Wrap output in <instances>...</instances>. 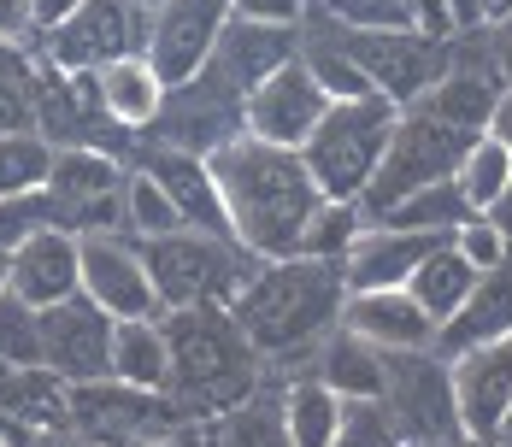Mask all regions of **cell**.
<instances>
[{"instance_id": "cell-1", "label": "cell", "mask_w": 512, "mask_h": 447, "mask_svg": "<svg viewBox=\"0 0 512 447\" xmlns=\"http://www.w3.org/2000/svg\"><path fill=\"white\" fill-rule=\"evenodd\" d=\"M206 165H212V183L224 195L236 242L254 259H295L307 248V230L318 218V206H324V189L312 183L301 153L254 142V136H236Z\"/></svg>"}, {"instance_id": "cell-2", "label": "cell", "mask_w": 512, "mask_h": 447, "mask_svg": "<svg viewBox=\"0 0 512 447\" xmlns=\"http://www.w3.org/2000/svg\"><path fill=\"white\" fill-rule=\"evenodd\" d=\"M342 300H348L342 265L295 253V259H265L230 312L259 359H295L342 324Z\"/></svg>"}, {"instance_id": "cell-3", "label": "cell", "mask_w": 512, "mask_h": 447, "mask_svg": "<svg viewBox=\"0 0 512 447\" xmlns=\"http://www.w3.org/2000/svg\"><path fill=\"white\" fill-rule=\"evenodd\" d=\"M165 348H171V400L183 406V418H224L259 395V353L230 306L165 312Z\"/></svg>"}, {"instance_id": "cell-4", "label": "cell", "mask_w": 512, "mask_h": 447, "mask_svg": "<svg viewBox=\"0 0 512 447\" xmlns=\"http://www.w3.org/2000/svg\"><path fill=\"white\" fill-rule=\"evenodd\" d=\"M148 283H154L159 312H183V306H236V295L254 277V253L242 242L206 236V230H171L154 242H136Z\"/></svg>"}, {"instance_id": "cell-5", "label": "cell", "mask_w": 512, "mask_h": 447, "mask_svg": "<svg viewBox=\"0 0 512 447\" xmlns=\"http://www.w3.org/2000/svg\"><path fill=\"white\" fill-rule=\"evenodd\" d=\"M395 118H401V106H389L383 95L371 100H336L330 112H324V124L307 136V159L312 183L324 189V200H359L365 195V183L377 177V159L389 148V136H395Z\"/></svg>"}, {"instance_id": "cell-6", "label": "cell", "mask_w": 512, "mask_h": 447, "mask_svg": "<svg viewBox=\"0 0 512 447\" xmlns=\"http://www.w3.org/2000/svg\"><path fill=\"white\" fill-rule=\"evenodd\" d=\"M465 148H471L465 130L430 118L424 106H407V112L395 118V136H389L383 159H377V177H371L365 195H359V212H365V218H383L395 200L418 195V189H430V183H448V177L460 171Z\"/></svg>"}, {"instance_id": "cell-7", "label": "cell", "mask_w": 512, "mask_h": 447, "mask_svg": "<svg viewBox=\"0 0 512 447\" xmlns=\"http://www.w3.org/2000/svg\"><path fill=\"white\" fill-rule=\"evenodd\" d=\"M65 424L95 447H130L148 436H177L189 418L171 400V389H130L118 377H95V383H71Z\"/></svg>"}, {"instance_id": "cell-8", "label": "cell", "mask_w": 512, "mask_h": 447, "mask_svg": "<svg viewBox=\"0 0 512 447\" xmlns=\"http://www.w3.org/2000/svg\"><path fill=\"white\" fill-rule=\"evenodd\" d=\"M336 42L354 53V65L371 77V89L389 106H418L430 83L454 65V42H436L424 30H336Z\"/></svg>"}, {"instance_id": "cell-9", "label": "cell", "mask_w": 512, "mask_h": 447, "mask_svg": "<svg viewBox=\"0 0 512 447\" xmlns=\"http://www.w3.org/2000/svg\"><path fill=\"white\" fill-rule=\"evenodd\" d=\"M383 406L401 430V442L442 447L448 436H460V406H454V371L436 348L424 353H389L383 371Z\"/></svg>"}, {"instance_id": "cell-10", "label": "cell", "mask_w": 512, "mask_h": 447, "mask_svg": "<svg viewBox=\"0 0 512 447\" xmlns=\"http://www.w3.org/2000/svg\"><path fill=\"white\" fill-rule=\"evenodd\" d=\"M142 36H148V18L130 0H77L59 24H48L42 53H48L53 71H65V77H95L112 59L142 53L136 48Z\"/></svg>"}, {"instance_id": "cell-11", "label": "cell", "mask_w": 512, "mask_h": 447, "mask_svg": "<svg viewBox=\"0 0 512 447\" xmlns=\"http://www.w3.org/2000/svg\"><path fill=\"white\" fill-rule=\"evenodd\" d=\"M154 130H159V142H165V148L195 153V159H212L224 142H236V136H242V95H236V89L206 65L201 77H189V83L165 89V106H159Z\"/></svg>"}, {"instance_id": "cell-12", "label": "cell", "mask_w": 512, "mask_h": 447, "mask_svg": "<svg viewBox=\"0 0 512 447\" xmlns=\"http://www.w3.org/2000/svg\"><path fill=\"white\" fill-rule=\"evenodd\" d=\"M224 24H230V0H165L148 18L142 59L154 65V77L165 89H177V83H189V77L206 71Z\"/></svg>"}, {"instance_id": "cell-13", "label": "cell", "mask_w": 512, "mask_h": 447, "mask_svg": "<svg viewBox=\"0 0 512 447\" xmlns=\"http://www.w3.org/2000/svg\"><path fill=\"white\" fill-rule=\"evenodd\" d=\"M324 112H330V95L312 83L307 59H289L283 71H271L254 95L242 100V136L301 153L307 136L324 124Z\"/></svg>"}, {"instance_id": "cell-14", "label": "cell", "mask_w": 512, "mask_h": 447, "mask_svg": "<svg viewBox=\"0 0 512 447\" xmlns=\"http://www.w3.org/2000/svg\"><path fill=\"white\" fill-rule=\"evenodd\" d=\"M42 365L59 383H95L112 371V318L89 295L42 306Z\"/></svg>"}, {"instance_id": "cell-15", "label": "cell", "mask_w": 512, "mask_h": 447, "mask_svg": "<svg viewBox=\"0 0 512 447\" xmlns=\"http://www.w3.org/2000/svg\"><path fill=\"white\" fill-rule=\"evenodd\" d=\"M454 371V406H460V430L477 442H501L512 412V336L465 348L448 359Z\"/></svg>"}, {"instance_id": "cell-16", "label": "cell", "mask_w": 512, "mask_h": 447, "mask_svg": "<svg viewBox=\"0 0 512 447\" xmlns=\"http://www.w3.org/2000/svg\"><path fill=\"white\" fill-rule=\"evenodd\" d=\"M77 253H83V295L95 300L112 324L118 318H154L159 312L136 242H124L112 230H95V236H77Z\"/></svg>"}, {"instance_id": "cell-17", "label": "cell", "mask_w": 512, "mask_h": 447, "mask_svg": "<svg viewBox=\"0 0 512 447\" xmlns=\"http://www.w3.org/2000/svg\"><path fill=\"white\" fill-rule=\"evenodd\" d=\"M6 289L18 300H30L36 312L59 306V300L83 295V253L71 230H36L6 253Z\"/></svg>"}, {"instance_id": "cell-18", "label": "cell", "mask_w": 512, "mask_h": 447, "mask_svg": "<svg viewBox=\"0 0 512 447\" xmlns=\"http://www.w3.org/2000/svg\"><path fill=\"white\" fill-rule=\"evenodd\" d=\"M342 330H354L377 353L436 348V318L412 300V289H354L342 300Z\"/></svg>"}, {"instance_id": "cell-19", "label": "cell", "mask_w": 512, "mask_h": 447, "mask_svg": "<svg viewBox=\"0 0 512 447\" xmlns=\"http://www.w3.org/2000/svg\"><path fill=\"white\" fill-rule=\"evenodd\" d=\"M448 236H424V230H395V224H365L354 248L342 253V283L354 289H407V277L442 248Z\"/></svg>"}, {"instance_id": "cell-20", "label": "cell", "mask_w": 512, "mask_h": 447, "mask_svg": "<svg viewBox=\"0 0 512 447\" xmlns=\"http://www.w3.org/2000/svg\"><path fill=\"white\" fill-rule=\"evenodd\" d=\"M289 59H301V36L295 30H283V24H248V18H230L224 30H218V48H212V71L236 89V95L248 100L271 77V71H283Z\"/></svg>"}, {"instance_id": "cell-21", "label": "cell", "mask_w": 512, "mask_h": 447, "mask_svg": "<svg viewBox=\"0 0 512 447\" xmlns=\"http://www.w3.org/2000/svg\"><path fill=\"white\" fill-rule=\"evenodd\" d=\"M501 89H507V77H501L495 53H489V59H460V53H454V65L430 83V95L418 100V106H424L430 118H442V124L465 130V136H483L489 118H495Z\"/></svg>"}, {"instance_id": "cell-22", "label": "cell", "mask_w": 512, "mask_h": 447, "mask_svg": "<svg viewBox=\"0 0 512 447\" xmlns=\"http://www.w3.org/2000/svg\"><path fill=\"white\" fill-rule=\"evenodd\" d=\"M148 171L159 177V189L171 195L177 218H183L189 230H206V236L236 242L230 212H224V195H218V183H212V165H206V159L177 153V148H154V153H148Z\"/></svg>"}, {"instance_id": "cell-23", "label": "cell", "mask_w": 512, "mask_h": 447, "mask_svg": "<svg viewBox=\"0 0 512 447\" xmlns=\"http://www.w3.org/2000/svg\"><path fill=\"white\" fill-rule=\"evenodd\" d=\"M501 336H512V259L495 265V271H483L460 312H454L448 324H436V353L454 359V353L501 342Z\"/></svg>"}, {"instance_id": "cell-24", "label": "cell", "mask_w": 512, "mask_h": 447, "mask_svg": "<svg viewBox=\"0 0 512 447\" xmlns=\"http://www.w3.org/2000/svg\"><path fill=\"white\" fill-rule=\"evenodd\" d=\"M95 100L118 130H154L159 106H165V83L154 77V65L142 53H124L95 71Z\"/></svg>"}, {"instance_id": "cell-25", "label": "cell", "mask_w": 512, "mask_h": 447, "mask_svg": "<svg viewBox=\"0 0 512 447\" xmlns=\"http://www.w3.org/2000/svg\"><path fill=\"white\" fill-rule=\"evenodd\" d=\"M383 371H389V353L359 342L342 324L318 342V365H312V377L336 400H383Z\"/></svg>"}, {"instance_id": "cell-26", "label": "cell", "mask_w": 512, "mask_h": 447, "mask_svg": "<svg viewBox=\"0 0 512 447\" xmlns=\"http://www.w3.org/2000/svg\"><path fill=\"white\" fill-rule=\"evenodd\" d=\"M130 389H171V348L159 318H118L112 324V371Z\"/></svg>"}, {"instance_id": "cell-27", "label": "cell", "mask_w": 512, "mask_h": 447, "mask_svg": "<svg viewBox=\"0 0 512 447\" xmlns=\"http://www.w3.org/2000/svg\"><path fill=\"white\" fill-rule=\"evenodd\" d=\"M283 430H289V447H330L336 430H342V400L330 395L318 377H289L283 383Z\"/></svg>"}, {"instance_id": "cell-28", "label": "cell", "mask_w": 512, "mask_h": 447, "mask_svg": "<svg viewBox=\"0 0 512 447\" xmlns=\"http://www.w3.org/2000/svg\"><path fill=\"white\" fill-rule=\"evenodd\" d=\"M477 277H483V271H471L460 253H454V242H442V248H436V253H430V259H424V265L407 277V289H412V300H418V306H424L436 324H448V318L465 306V295L477 289Z\"/></svg>"}, {"instance_id": "cell-29", "label": "cell", "mask_w": 512, "mask_h": 447, "mask_svg": "<svg viewBox=\"0 0 512 447\" xmlns=\"http://www.w3.org/2000/svg\"><path fill=\"white\" fill-rule=\"evenodd\" d=\"M471 218V206L465 195L454 189V177L448 183H430V189H418V195L395 200L383 218H371V224H395V230H424V236H454V224Z\"/></svg>"}, {"instance_id": "cell-30", "label": "cell", "mask_w": 512, "mask_h": 447, "mask_svg": "<svg viewBox=\"0 0 512 447\" xmlns=\"http://www.w3.org/2000/svg\"><path fill=\"white\" fill-rule=\"evenodd\" d=\"M507 183H512V153L501 148L489 130H483V136H471L460 171H454V189L465 195V206H471V212H489L495 200L507 195Z\"/></svg>"}, {"instance_id": "cell-31", "label": "cell", "mask_w": 512, "mask_h": 447, "mask_svg": "<svg viewBox=\"0 0 512 447\" xmlns=\"http://www.w3.org/2000/svg\"><path fill=\"white\" fill-rule=\"evenodd\" d=\"M124 224L136 230V242H154V236H171V230H189V224L177 218L171 195L159 189V177L148 171V165L124 177Z\"/></svg>"}, {"instance_id": "cell-32", "label": "cell", "mask_w": 512, "mask_h": 447, "mask_svg": "<svg viewBox=\"0 0 512 447\" xmlns=\"http://www.w3.org/2000/svg\"><path fill=\"white\" fill-rule=\"evenodd\" d=\"M301 59H307L312 83L330 95V106H336V100H371V95H377V89H371V77L359 71L354 53L342 48L336 36H324V42H307V53H301Z\"/></svg>"}, {"instance_id": "cell-33", "label": "cell", "mask_w": 512, "mask_h": 447, "mask_svg": "<svg viewBox=\"0 0 512 447\" xmlns=\"http://www.w3.org/2000/svg\"><path fill=\"white\" fill-rule=\"evenodd\" d=\"M24 130H36V71L12 42H0V136Z\"/></svg>"}, {"instance_id": "cell-34", "label": "cell", "mask_w": 512, "mask_h": 447, "mask_svg": "<svg viewBox=\"0 0 512 447\" xmlns=\"http://www.w3.org/2000/svg\"><path fill=\"white\" fill-rule=\"evenodd\" d=\"M218 447H289L283 430V406L277 400H242L236 412H224V430L212 436Z\"/></svg>"}, {"instance_id": "cell-35", "label": "cell", "mask_w": 512, "mask_h": 447, "mask_svg": "<svg viewBox=\"0 0 512 447\" xmlns=\"http://www.w3.org/2000/svg\"><path fill=\"white\" fill-rule=\"evenodd\" d=\"M48 165H53V148L36 130L0 136V200L24 195V189H42V183H48Z\"/></svg>"}, {"instance_id": "cell-36", "label": "cell", "mask_w": 512, "mask_h": 447, "mask_svg": "<svg viewBox=\"0 0 512 447\" xmlns=\"http://www.w3.org/2000/svg\"><path fill=\"white\" fill-rule=\"evenodd\" d=\"M0 365H42V312L12 289L0 295Z\"/></svg>"}, {"instance_id": "cell-37", "label": "cell", "mask_w": 512, "mask_h": 447, "mask_svg": "<svg viewBox=\"0 0 512 447\" xmlns=\"http://www.w3.org/2000/svg\"><path fill=\"white\" fill-rule=\"evenodd\" d=\"M365 224H371V218L359 212V200H324L301 253H312V259H336V265H342V253L354 248V236L365 230Z\"/></svg>"}, {"instance_id": "cell-38", "label": "cell", "mask_w": 512, "mask_h": 447, "mask_svg": "<svg viewBox=\"0 0 512 447\" xmlns=\"http://www.w3.org/2000/svg\"><path fill=\"white\" fill-rule=\"evenodd\" d=\"M448 242H454V253H460L471 271H495V265H507V259H512L507 230H501L489 212H471L465 224H454V236H448Z\"/></svg>"}, {"instance_id": "cell-39", "label": "cell", "mask_w": 512, "mask_h": 447, "mask_svg": "<svg viewBox=\"0 0 512 447\" xmlns=\"http://www.w3.org/2000/svg\"><path fill=\"white\" fill-rule=\"evenodd\" d=\"M330 447H401V430L383 400H342V430Z\"/></svg>"}, {"instance_id": "cell-40", "label": "cell", "mask_w": 512, "mask_h": 447, "mask_svg": "<svg viewBox=\"0 0 512 447\" xmlns=\"http://www.w3.org/2000/svg\"><path fill=\"white\" fill-rule=\"evenodd\" d=\"M342 30H412V0H324Z\"/></svg>"}, {"instance_id": "cell-41", "label": "cell", "mask_w": 512, "mask_h": 447, "mask_svg": "<svg viewBox=\"0 0 512 447\" xmlns=\"http://www.w3.org/2000/svg\"><path fill=\"white\" fill-rule=\"evenodd\" d=\"M307 12H312V0H230V18H248V24H283V30H301Z\"/></svg>"}, {"instance_id": "cell-42", "label": "cell", "mask_w": 512, "mask_h": 447, "mask_svg": "<svg viewBox=\"0 0 512 447\" xmlns=\"http://www.w3.org/2000/svg\"><path fill=\"white\" fill-rule=\"evenodd\" d=\"M42 24V12H36V0H0V42H12V48H24V36Z\"/></svg>"}, {"instance_id": "cell-43", "label": "cell", "mask_w": 512, "mask_h": 447, "mask_svg": "<svg viewBox=\"0 0 512 447\" xmlns=\"http://www.w3.org/2000/svg\"><path fill=\"white\" fill-rule=\"evenodd\" d=\"M489 136L501 142V148L512 153V83L501 89V100H495V118H489Z\"/></svg>"}, {"instance_id": "cell-44", "label": "cell", "mask_w": 512, "mask_h": 447, "mask_svg": "<svg viewBox=\"0 0 512 447\" xmlns=\"http://www.w3.org/2000/svg\"><path fill=\"white\" fill-rule=\"evenodd\" d=\"M448 12H454V30H460V36L489 30V24H483V0H448Z\"/></svg>"}, {"instance_id": "cell-45", "label": "cell", "mask_w": 512, "mask_h": 447, "mask_svg": "<svg viewBox=\"0 0 512 447\" xmlns=\"http://www.w3.org/2000/svg\"><path fill=\"white\" fill-rule=\"evenodd\" d=\"M483 24H512V0H483Z\"/></svg>"}, {"instance_id": "cell-46", "label": "cell", "mask_w": 512, "mask_h": 447, "mask_svg": "<svg viewBox=\"0 0 512 447\" xmlns=\"http://www.w3.org/2000/svg\"><path fill=\"white\" fill-rule=\"evenodd\" d=\"M71 6H77V0H36V12H42V30H48V24H59Z\"/></svg>"}, {"instance_id": "cell-47", "label": "cell", "mask_w": 512, "mask_h": 447, "mask_svg": "<svg viewBox=\"0 0 512 447\" xmlns=\"http://www.w3.org/2000/svg\"><path fill=\"white\" fill-rule=\"evenodd\" d=\"M489 218H495V224L507 230V242H512V183H507V195H501L495 206H489Z\"/></svg>"}, {"instance_id": "cell-48", "label": "cell", "mask_w": 512, "mask_h": 447, "mask_svg": "<svg viewBox=\"0 0 512 447\" xmlns=\"http://www.w3.org/2000/svg\"><path fill=\"white\" fill-rule=\"evenodd\" d=\"M442 447H495V442H477V436H465V430H460V436H448Z\"/></svg>"}, {"instance_id": "cell-49", "label": "cell", "mask_w": 512, "mask_h": 447, "mask_svg": "<svg viewBox=\"0 0 512 447\" xmlns=\"http://www.w3.org/2000/svg\"><path fill=\"white\" fill-rule=\"evenodd\" d=\"M130 447H183L177 436H148V442H130Z\"/></svg>"}, {"instance_id": "cell-50", "label": "cell", "mask_w": 512, "mask_h": 447, "mask_svg": "<svg viewBox=\"0 0 512 447\" xmlns=\"http://www.w3.org/2000/svg\"><path fill=\"white\" fill-rule=\"evenodd\" d=\"M130 6H136L142 18H154V12H159V6H165V0H130Z\"/></svg>"}, {"instance_id": "cell-51", "label": "cell", "mask_w": 512, "mask_h": 447, "mask_svg": "<svg viewBox=\"0 0 512 447\" xmlns=\"http://www.w3.org/2000/svg\"><path fill=\"white\" fill-rule=\"evenodd\" d=\"M0 295H6V259H0Z\"/></svg>"}, {"instance_id": "cell-52", "label": "cell", "mask_w": 512, "mask_h": 447, "mask_svg": "<svg viewBox=\"0 0 512 447\" xmlns=\"http://www.w3.org/2000/svg\"><path fill=\"white\" fill-rule=\"evenodd\" d=\"M0 447H6V424H0Z\"/></svg>"}, {"instance_id": "cell-53", "label": "cell", "mask_w": 512, "mask_h": 447, "mask_svg": "<svg viewBox=\"0 0 512 447\" xmlns=\"http://www.w3.org/2000/svg\"><path fill=\"white\" fill-rule=\"evenodd\" d=\"M401 447H424V442H401Z\"/></svg>"}, {"instance_id": "cell-54", "label": "cell", "mask_w": 512, "mask_h": 447, "mask_svg": "<svg viewBox=\"0 0 512 447\" xmlns=\"http://www.w3.org/2000/svg\"><path fill=\"white\" fill-rule=\"evenodd\" d=\"M507 430H512V412H507Z\"/></svg>"}, {"instance_id": "cell-55", "label": "cell", "mask_w": 512, "mask_h": 447, "mask_svg": "<svg viewBox=\"0 0 512 447\" xmlns=\"http://www.w3.org/2000/svg\"><path fill=\"white\" fill-rule=\"evenodd\" d=\"M495 447H512V442H495Z\"/></svg>"}]
</instances>
